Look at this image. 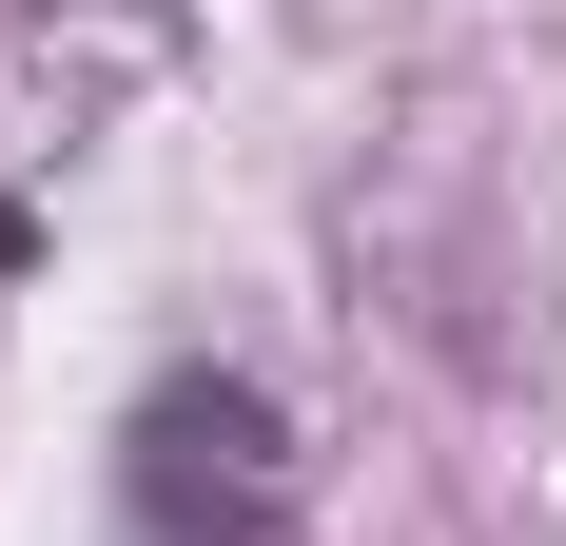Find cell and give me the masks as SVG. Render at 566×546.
Returning a JSON list of instances; mask_svg holds the SVG:
<instances>
[{
  "instance_id": "obj_1",
  "label": "cell",
  "mask_w": 566,
  "mask_h": 546,
  "mask_svg": "<svg viewBox=\"0 0 566 546\" xmlns=\"http://www.w3.org/2000/svg\"><path fill=\"white\" fill-rule=\"evenodd\" d=\"M137 507H157V546H274L293 527V430H274V390H234V371H176L157 410H137Z\"/></svg>"
}]
</instances>
